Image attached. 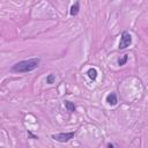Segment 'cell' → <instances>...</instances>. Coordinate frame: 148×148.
Returning <instances> with one entry per match:
<instances>
[{"label": "cell", "mask_w": 148, "mask_h": 148, "mask_svg": "<svg viewBox=\"0 0 148 148\" xmlns=\"http://www.w3.org/2000/svg\"><path fill=\"white\" fill-rule=\"evenodd\" d=\"M41 64L40 58H30L25 59V60H21L16 64H14L11 67V71L14 73H29L35 71Z\"/></svg>", "instance_id": "6da1fadb"}, {"label": "cell", "mask_w": 148, "mask_h": 148, "mask_svg": "<svg viewBox=\"0 0 148 148\" xmlns=\"http://www.w3.org/2000/svg\"><path fill=\"white\" fill-rule=\"evenodd\" d=\"M75 135V132L72 131V132H62V133H57V134H52L51 138L58 142H62V143H65V142H68L71 139H73Z\"/></svg>", "instance_id": "7a4b0ae2"}, {"label": "cell", "mask_w": 148, "mask_h": 148, "mask_svg": "<svg viewBox=\"0 0 148 148\" xmlns=\"http://www.w3.org/2000/svg\"><path fill=\"white\" fill-rule=\"evenodd\" d=\"M132 44V36L129 31H124L121 36V41H119V50H125L127 49L130 45Z\"/></svg>", "instance_id": "3957f363"}, {"label": "cell", "mask_w": 148, "mask_h": 148, "mask_svg": "<svg viewBox=\"0 0 148 148\" xmlns=\"http://www.w3.org/2000/svg\"><path fill=\"white\" fill-rule=\"evenodd\" d=\"M105 102H106L110 106L117 105V104H118V97H117L116 93H110V94H108L106 97H105Z\"/></svg>", "instance_id": "277c9868"}, {"label": "cell", "mask_w": 148, "mask_h": 148, "mask_svg": "<svg viewBox=\"0 0 148 148\" xmlns=\"http://www.w3.org/2000/svg\"><path fill=\"white\" fill-rule=\"evenodd\" d=\"M80 12V1L79 0H76V1L74 3V5L71 6V9H70V14L71 16H76Z\"/></svg>", "instance_id": "5b68a950"}, {"label": "cell", "mask_w": 148, "mask_h": 148, "mask_svg": "<svg viewBox=\"0 0 148 148\" xmlns=\"http://www.w3.org/2000/svg\"><path fill=\"white\" fill-rule=\"evenodd\" d=\"M87 75H88V78H89L90 80H96V78H97V75H98L97 70H96V68H94V67L89 68V70L87 71Z\"/></svg>", "instance_id": "8992f818"}, {"label": "cell", "mask_w": 148, "mask_h": 148, "mask_svg": "<svg viewBox=\"0 0 148 148\" xmlns=\"http://www.w3.org/2000/svg\"><path fill=\"white\" fill-rule=\"evenodd\" d=\"M64 104H65V108L67 109V111H70V112H74L76 110L75 104L72 103V102H70V101H64Z\"/></svg>", "instance_id": "52a82bcc"}, {"label": "cell", "mask_w": 148, "mask_h": 148, "mask_svg": "<svg viewBox=\"0 0 148 148\" xmlns=\"http://www.w3.org/2000/svg\"><path fill=\"white\" fill-rule=\"evenodd\" d=\"M129 60V54H124V57L122 58V59H119L118 60V65L119 66H123V65H125L126 64V62Z\"/></svg>", "instance_id": "ba28073f"}, {"label": "cell", "mask_w": 148, "mask_h": 148, "mask_svg": "<svg viewBox=\"0 0 148 148\" xmlns=\"http://www.w3.org/2000/svg\"><path fill=\"white\" fill-rule=\"evenodd\" d=\"M54 81H56V75L54 74H49L46 76V83L52 84V83H54Z\"/></svg>", "instance_id": "9c48e42d"}, {"label": "cell", "mask_w": 148, "mask_h": 148, "mask_svg": "<svg viewBox=\"0 0 148 148\" xmlns=\"http://www.w3.org/2000/svg\"><path fill=\"white\" fill-rule=\"evenodd\" d=\"M115 146H116V145H113V143H111V142L106 143V147H111V148H112V147H115Z\"/></svg>", "instance_id": "30bf717a"}]
</instances>
